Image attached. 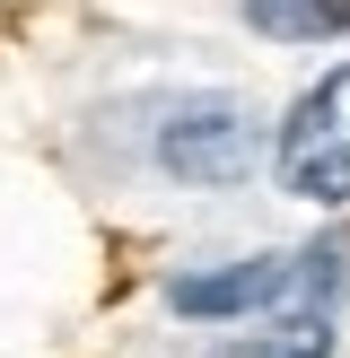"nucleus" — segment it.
Returning <instances> with one entry per match:
<instances>
[{
	"label": "nucleus",
	"mask_w": 350,
	"mask_h": 358,
	"mask_svg": "<svg viewBox=\"0 0 350 358\" xmlns=\"http://www.w3.org/2000/svg\"><path fill=\"white\" fill-rule=\"evenodd\" d=\"M237 9L272 44H332V35H350V0H237Z\"/></svg>",
	"instance_id": "obj_4"
},
{
	"label": "nucleus",
	"mask_w": 350,
	"mask_h": 358,
	"mask_svg": "<svg viewBox=\"0 0 350 358\" xmlns=\"http://www.w3.org/2000/svg\"><path fill=\"white\" fill-rule=\"evenodd\" d=\"M280 297H307V254H245V262H210V271H175L167 306L192 324H227V315H262Z\"/></svg>",
	"instance_id": "obj_3"
},
{
	"label": "nucleus",
	"mask_w": 350,
	"mask_h": 358,
	"mask_svg": "<svg viewBox=\"0 0 350 358\" xmlns=\"http://www.w3.org/2000/svg\"><path fill=\"white\" fill-rule=\"evenodd\" d=\"M210 358H332L324 324H272V332H245V341H219Z\"/></svg>",
	"instance_id": "obj_5"
},
{
	"label": "nucleus",
	"mask_w": 350,
	"mask_h": 358,
	"mask_svg": "<svg viewBox=\"0 0 350 358\" xmlns=\"http://www.w3.org/2000/svg\"><path fill=\"white\" fill-rule=\"evenodd\" d=\"M280 192L307 210H350V62H332L315 87H298L289 122L272 140Z\"/></svg>",
	"instance_id": "obj_1"
},
{
	"label": "nucleus",
	"mask_w": 350,
	"mask_h": 358,
	"mask_svg": "<svg viewBox=\"0 0 350 358\" xmlns=\"http://www.w3.org/2000/svg\"><path fill=\"white\" fill-rule=\"evenodd\" d=\"M254 157H262V140H254L245 96H184L167 114V131H158V166H167L175 184H202V192L245 184Z\"/></svg>",
	"instance_id": "obj_2"
}]
</instances>
